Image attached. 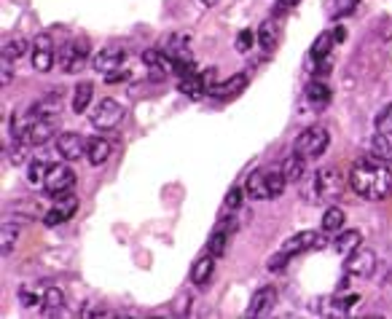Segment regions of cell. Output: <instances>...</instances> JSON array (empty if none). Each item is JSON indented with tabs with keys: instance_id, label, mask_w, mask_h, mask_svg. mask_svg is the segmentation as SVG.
<instances>
[{
	"instance_id": "obj_1",
	"label": "cell",
	"mask_w": 392,
	"mask_h": 319,
	"mask_svg": "<svg viewBox=\"0 0 392 319\" xmlns=\"http://www.w3.org/2000/svg\"><path fill=\"white\" fill-rule=\"evenodd\" d=\"M349 185L368 201H384L392 194V172L379 158H363L349 169Z\"/></svg>"
},
{
	"instance_id": "obj_2",
	"label": "cell",
	"mask_w": 392,
	"mask_h": 319,
	"mask_svg": "<svg viewBox=\"0 0 392 319\" xmlns=\"http://www.w3.org/2000/svg\"><path fill=\"white\" fill-rule=\"evenodd\" d=\"M344 271H346V279H368V276H373V271H376V252L368 249V247H357L355 252L346 255Z\"/></svg>"
},
{
	"instance_id": "obj_3",
	"label": "cell",
	"mask_w": 392,
	"mask_h": 319,
	"mask_svg": "<svg viewBox=\"0 0 392 319\" xmlns=\"http://www.w3.org/2000/svg\"><path fill=\"white\" fill-rule=\"evenodd\" d=\"M328 143H331L328 132L315 126V129H306V132H301V134L295 137L293 150H298L304 158H320V156L328 150Z\"/></svg>"
},
{
	"instance_id": "obj_4",
	"label": "cell",
	"mask_w": 392,
	"mask_h": 319,
	"mask_svg": "<svg viewBox=\"0 0 392 319\" xmlns=\"http://www.w3.org/2000/svg\"><path fill=\"white\" fill-rule=\"evenodd\" d=\"M86 56H89V43H86L84 38L68 41V43H62L59 51H57V62H59V68H62L65 73H78V70L84 68Z\"/></svg>"
},
{
	"instance_id": "obj_5",
	"label": "cell",
	"mask_w": 392,
	"mask_h": 319,
	"mask_svg": "<svg viewBox=\"0 0 392 319\" xmlns=\"http://www.w3.org/2000/svg\"><path fill=\"white\" fill-rule=\"evenodd\" d=\"M124 119V107L121 102H116V99L105 97L99 99L97 105H95V110H92V126L99 129V132H105V129H116Z\"/></svg>"
},
{
	"instance_id": "obj_6",
	"label": "cell",
	"mask_w": 392,
	"mask_h": 319,
	"mask_svg": "<svg viewBox=\"0 0 392 319\" xmlns=\"http://www.w3.org/2000/svg\"><path fill=\"white\" fill-rule=\"evenodd\" d=\"M75 185V172L70 167H65V164H57V167H49V174H46V183H43V188H46V194L54 198H62L68 196L70 191H73Z\"/></svg>"
},
{
	"instance_id": "obj_7",
	"label": "cell",
	"mask_w": 392,
	"mask_h": 319,
	"mask_svg": "<svg viewBox=\"0 0 392 319\" xmlns=\"http://www.w3.org/2000/svg\"><path fill=\"white\" fill-rule=\"evenodd\" d=\"M54 59H57V51H54V41H51L49 32L35 35V41H32V68L38 73H49L54 68Z\"/></svg>"
},
{
	"instance_id": "obj_8",
	"label": "cell",
	"mask_w": 392,
	"mask_h": 319,
	"mask_svg": "<svg viewBox=\"0 0 392 319\" xmlns=\"http://www.w3.org/2000/svg\"><path fill=\"white\" fill-rule=\"evenodd\" d=\"M54 129H57V116H43L38 113L35 121L30 123V129L25 132V145H46L51 137H54Z\"/></svg>"
},
{
	"instance_id": "obj_9",
	"label": "cell",
	"mask_w": 392,
	"mask_h": 319,
	"mask_svg": "<svg viewBox=\"0 0 392 319\" xmlns=\"http://www.w3.org/2000/svg\"><path fill=\"white\" fill-rule=\"evenodd\" d=\"M320 247H325V236L322 234H315V231H301V234H293L282 249L293 258L298 252H306V249H320Z\"/></svg>"
},
{
	"instance_id": "obj_10",
	"label": "cell",
	"mask_w": 392,
	"mask_h": 319,
	"mask_svg": "<svg viewBox=\"0 0 392 319\" xmlns=\"http://www.w3.org/2000/svg\"><path fill=\"white\" fill-rule=\"evenodd\" d=\"M86 145H89V143H86L81 134H75V132H62V134L57 137V150H59V156L68 158V161H75V158L86 156Z\"/></svg>"
},
{
	"instance_id": "obj_11",
	"label": "cell",
	"mask_w": 392,
	"mask_h": 319,
	"mask_svg": "<svg viewBox=\"0 0 392 319\" xmlns=\"http://www.w3.org/2000/svg\"><path fill=\"white\" fill-rule=\"evenodd\" d=\"M124 59H126V51L121 46H105L99 49V54L95 56V70L102 75L113 73V70H121Z\"/></svg>"
},
{
	"instance_id": "obj_12",
	"label": "cell",
	"mask_w": 392,
	"mask_h": 319,
	"mask_svg": "<svg viewBox=\"0 0 392 319\" xmlns=\"http://www.w3.org/2000/svg\"><path fill=\"white\" fill-rule=\"evenodd\" d=\"M274 303H277V290L274 287H261L250 298V306H247L245 314L247 317H269Z\"/></svg>"
},
{
	"instance_id": "obj_13",
	"label": "cell",
	"mask_w": 392,
	"mask_h": 319,
	"mask_svg": "<svg viewBox=\"0 0 392 319\" xmlns=\"http://www.w3.org/2000/svg\"><path fill=\"white\" fill-rule=\"evenodd\" d=\"M315 180H317L320 198H333L342 194V188H344L342 174L336 172L333 167H322L320 172H315Z\"/></svg>"
},
{
	"instance_id": "obj_14",
	"label": "cell",
	"mask_w": 392,
	"mask_h": 319,
	"mask_svg": "<svg viewBox=\"0 0 392 319\" xmlns=\"http://www.w3.org/2000/svg\"><path fill=\"white\" fill-rule=\"evenodd\" d=\"M57 201H59V204L51 207L49 212L43 215V223H46V225H62V223H68L75 212H78V196H62V198H57Z\"/></svg>"
},
{
	"instance_id": "obj_15",
	"label": "cell",
	"mask_w": 392,
	"mask_h": 319,
	"mask_svg": "<svg viewBox=\"0 0 392 319\" xmlns=\"http://www.w3.org/2000/svg\"><path fill=\"white\" fill-rule=\"evenodd\" d=\"M247 86V75L245 73H237L231 75L228 81H221V83H210L207 94L210 97H218V99H228V97H237L242 89Z\"/></svg>"
},
{
	"instance_id": "obj_16",
	"label": "cell",
	"mask_w": 392,
	"mask_h": 319,
	"mask_svg": "<svg viewBox=\"0 0 392 319\" xmlns=\"http://www.w3.org/2000/svg\"><path fill=\"white\" fill-rule=\"evenodd\" d=\"M245 194H247L250 198H255V201H266V198H271V191H269V172H266V169H258V172L250 174V177H247Z\"/></svg>"
},
{
	"instance_id": "obj_17",
	"label": "cell",
	"mask_w": 392,
	"mask_h": 319,
	"mask_svg": "<svg viewBox=\"0 0 392 319\" xmlns=\"http://www.w3.org/2000/svg\"><path fill=\"white\" fill-rule=\"evenodd\" d=\"M143 62H146L150 70H156V73H161V75L175 73V59H172V56L164 49L143 51Z\"/></svg>"
},
{
	"instance_id": "obj_18",
	"label": "cell",
	"mask_w": 392,
	"mask_h": 319,
	"mask_svg": "<svg viewBox=\"0 0 392 319\" xmlns=\"http://www.w3.org/2000/svg\"><path fill=\"white\" fill-rule=\"evenodd\" d=\"M213 271H215V255L207 252V255H202L194 263V269H191V282H194L196 287H204V285L210 282Z\"/></svg>"
},
{
	"instance_id": "obj_19",
	"label": "cell",
	"mask_w": 392,
	"mask_h": 319,
	"mask_svg": "<svg viewBox=\"0 0 392 319\" xmlns=\"http://www.w3.org/2000/svg\"><path fill=\"white\" fill-rule=\"evenodd\" d=\"M280 35H282V27L277 19H269V22H264L261 30H258V43H261V49L266 51H274L277 49V43H280Z\"/></svg>"
},
{
	"instance_id": "obj_20",
	"label": "cell",
	"mask_w": 392,
	"mask_h": 319,
	"mask_svg": "<svg viewBox=\"0 0 392 319\" xmlns=\"http://www.w3.org/2000/svg\"><path fill=\"white\" fill-rule=\"evenodd\" d=\"M304 97L309 99V105L315 107V110H322V107H328L331 105V89L325 86V83H320V81H312L306 89H304Z\"/></svg>"
},
{
	"instance_id": "obj_21",
	"label": "cell",
	"mask_w": 392,
	"mask_h": 319,
	"mask_svg": "<svg viewBox=\"0 0 392 319\" xmlns=\"http://www.w3.org/2000/svg\"><path fill=\"white\" fill-rule=\"evenodd\" d=\"M207 78H210V73L202 75V73H188L183 75V81H180V92L183 94H188V97H202L207 89H210V83H207Z\"/></svg>"
},
{
	"instance_id": "obj_22",
	"label": "cell",
	"mask_w": 392,
	"mask_h": 319,
	"mask_svg": "<svg viewBox=\"0 0 392 319\" xmlns=\"http://www.w3.org/2000/svg\"><path fill=\"white\" fill-rule=\"evenodd\" d=\"M86 158H89L92 167L105 164V161L110 158V143H108L105 137H92L89 145H86Z\"/></svg>"
},
{
	"instance_id": "obj_23",
	"label": "cell",
	"mask_w": 392,
	"mask_h": 319,
	"mask_svg": "<svg viewBox=\"0 0 392 319\" xmlns=\"http://www.w3.org/2000/svg\"><path fill=\"white\" fill-rule=\"evenodd\" d=\"M371 156H373V158H379V161H384V164H390L392 161L390 134H384V132H379V129H376V134L371 137Z\"/></svg>"
},
{
	"instance_id": "obj_24",
	"label": "cell",
	"mask_w": 392,
	"mask_h": 319,
	"mask_svg": "<svg viewBox=\"0 0 392 319\" xmlns=\"http://www.w3.org/2000/svg\"><path fill=\"white\" fill-rule=\"evenodd\" d=\"M92 97H95V86L89 83V81H84V83H78L73 92V113H86L89 110V105H92Z\"/></svg>"
},
{
	"instance_id": "obj_25",
	"label": "cell",
	"mask_w": 392,
	"mask_h": 319,
	"mask_svg": "<svg viewBox=\"0 0 392 319\" xmlns=\"http://www.w3.org/2000/svg\"><path fill=\"white\" fill-rule=\"evenodd\" d=\"M304 169H306V164H304V156L295 150L291 153L285 161H282V174L288 177V183H298V180H304Z\"/></svg>"
},
{
	"instance_id": "obj_26",
	"label": "cell",
	"mask_w": 392,
	"mask_h": 319,
	"mask_svg": "<svg viewBox=\"0 0 392 319\" xmlns=\"http://www.w3.org/2000/svg\"><path fill=\"white\" fill-rule=\"evenodd\" d=\"M333 46H336V35H333V32H320L317 41H315V43H312V49H309V56H312L315 62L328 59Z\"/></svg>"
},
{
	"instance_id": "obj_27",
	"label": "cell",
	"mask_w": 392,
	"mask_h": 319,
	"mask_svg": "<svg viewBox=\"0 0 392 319\" xmlns=\"http://www.w3.org/2000/svg\"><path fill=\"white\" fill-rule=\"evenodd\" d=\"M226 249H228V225L223 223V225H218V228L213 231V236H210V242H207V252H213L215 258H223Z\"/></svg>"
},
{
	"instance_id": "obj_28",
	"label": "cell",
	"mask_w": 392,
	"mask_h": 319,
	"mask_svg": "<svg viewBox=\"0 0 392 319\" xmlns=\"http://www.w3.org/2000/svg\"><path fill=\"white\" fill-rule=\"evenodd\" d=\"M360 242H363L360 231H344V234H339V236L333 239V247H336L339 255H349V252H355V249L360 247Z\"/></svg>"
},
{
	"instance_id": "obj_29",
	"label": "cell",
	"mask_w": 392,
	"mask_h": 319,
	"mask_svg": "<svg viewBox=\"0 0 392 319\" xmlns=\"http://www.w3.org/2000/svg\"><path fill=\"white\" fill-rule=\"evenodd\" d=\"M344 209H339V207H328L325 209V215H322V231L325 234H336V231H342L344 228Z\"/></svg>"
},
{
	"instance_id": "obj_30",
	"label": "cell",
	"mask_w": 392,
	"mask_h": 319,
	"mask_svg": "<svg viewBox=\"0 0 392 319\" xmlns=\"http://www.w3.org/2000/svg\"><path fill=\"white\" fill-rule=\"evenodd\" d=\"M62 306H65V293L59 287H46V293H43V311L46 314H57Z\"/></svg>"
},
{
	"instance_id": "obj_31",
	"label": "cell",
	"mask_w": 392,
	"mask_h": 319,
	"mask_svg": "<svg viewBox=\"0 0 392 319\" xmlns=\"http://www.w3.org/2000/svg\"><path fill=\"white\" fill-rule=\"evenodd\" d=\"M25 51H27V41L22 35H14V38H6V41H3V56L14 59V62H17Z\"/></svg>"
},
{
	"instance_id": "obj_32",
	"label": "cell",
	"mask_w": 392,
	"mask_h": 319,
	"mask_svg": "<svg viewBox=\"0 0 392 319\" xmlns=\"http://www.w3.org/2000/svg\"><path fill=\"white\" fill-rule=\"evenodd\" d=\"M46 174H49V167H46L43 161H38V158L30 161V167H27V183H30V185H35V188L43 185V183H46Z\"/></svg>"
},
{
	"instance_id": "obj_33",
	"label": "cell",
	"mask_w": 392,
	"mask_h": 319,
	"mask_svg": "<svg viewBox=\"0 0 392 319\" xmlns=\"http://www.w3.org/2000/svg\"><path fill=\"white\" fill-rule=\"evenodd\" d=\"M17 236H19V228L14 223H3V258L11 255V249L17 245Z\"/></svg>"
},
{
	"instance_id": "obj_34",
	"label": "cell",
	"mask_w": 392,
	"mask_h": 319,
	"mask_svg": "<svg viewBox=\"0 0 392 319\" xmlns=\"http://www.w3.org/2000/svg\"><path fill=\"white\" fill-rule=\"evenodd\" d=\"M376 129L384 132V134H392V102L376 116Z\"/></svg>"
},
{
	"instance_id": "obj_35",
	"label": "cell",
	"mask_w": 392,
	"mask_h": 319,
	"mask_svg": "<svg viewBox=\"0 0 392 319\" xmlns=\"http://www.w3.org/2000/svg\"><path fill=\"white\" fill-rule=\"evenodd\" d=\"M11 81H14V59L3 56V59H0V83H3V86H11Z\"/></svg>"
},
{
	"instance_id": "obj_36",
	"label": "cell",
	"mask_w": 392,
	"mask_h": 319,
	"mask_svg": "<svg viewBox=\"0 0 392 319\" xmlns=\"http://www.w3.org/2000/svg\"><path fill=\"white\" fill-rule=\"evenodd\" d=\"M357 3L360 0H336V8H333V17L336 19H344V17H349L355 8H357Z\"/></svg>"
},
{
	"instance_id": "obj_37",
	"label": "cell",
	"mask_w": 392,
	"mask_h": 319,
	"mask_svg": "<svg viewBox=\"0 0 392 319\" xmlns=\"http://www.w3.org/2000/svg\"><path fill=\"white\" fill-rule=\"evenodd\" d=\"M288 260H291V255H288L285 249H280L277 255H271V258H269L266 269H269V271H282V269H285V266H288Z\"/></svg>"
},
{
	"instance_id": "obj_38",
	"label": "cell",
	"mask_w": 392,
	"mask_h": 319,
	"mask_svg": "<svg viewBox=\"0 0 392 319\" xmlns=\"http://www.w3.org/2000/svg\"><path fill=\"white\" fill-rule=\"evenodd\" d=\"M253 41H255V35H253L250 30H242V32L237 35V51H239V54H247V51L253 49Z\"/></svg>"
},
{
	"instance_id": "obj_39",
	"label": "cell",
	"mask_w": 392,
	"mask_h": 319,
	"mask_svg": "<svg viewBox=\"0 0 392 319\" xmlns=\"http://www.w3.org/2000/svg\"><path fill=\"white\" fill-rule=\"evenodd\" d=\"M19 300H22V306H27V309H32V306L43 303V298H41V295L32 293V290H27V287H22V290H19Z\"/></svg>"
},
{
	"instance_id": "obj_40",
	"label": "cell",
	"mask_w": 392,
	"mask_h": 319,
	"mask_svg": "<svg viewBox=\"0 0 392 319\" xmlns=\"http://www.w3.org/2000/svg\"><path fill=\"white\" fill-rule=\"evenodd\" d=\"M242 198H245V191H242V188H231L228 196H226V207H228V209H237V207L242 204Z\"/></svg>"
},
{
	"instance_id": "obj_41",
	"label": "cell",
	"mask_w": 392,
	"mask_h": 319,
	"mask_svg": "<svg viewBox=\"0 0 392 319\" xmlns=\"http://www.w3.org/2000/svg\"><path fill=\"white\" fill-rule=\"evenodd\" d=\"M202 3H204V6H207V8H213V6H218V3H221V0H202Z\"/></svg>"
}]
</instances>
